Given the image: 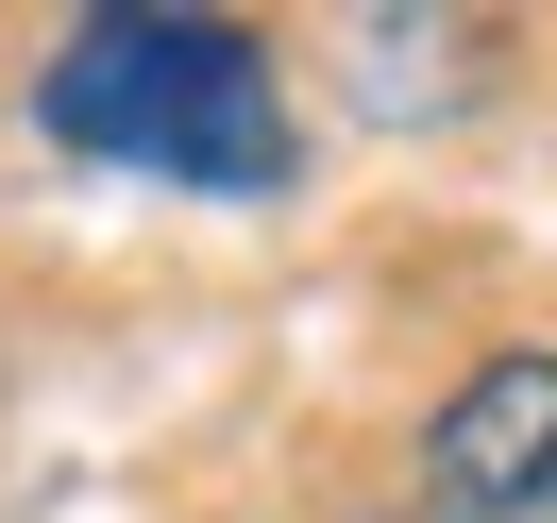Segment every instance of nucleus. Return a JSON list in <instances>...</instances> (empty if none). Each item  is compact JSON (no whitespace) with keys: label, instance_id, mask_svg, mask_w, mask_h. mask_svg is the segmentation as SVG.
I'll return each mask as SVG.
<instances>
[{"label":"nucleus","instance_id":"obj_1","mask_svg":"<svg viewBox=\"0 0 557 523\" xmlns=\"http://www.w3.org/2000/svg\"><path fill=\"white\" fill-rule=\"evenodd\" d=\"M35 136L85 152V170H136V186H203V203H271L287 186V85L237 17H69L35 69Z\"/></svg>","mask_w":557,"mask_h":523},{"label":"nucleus","instance_id":"obj_2","mask_svg":"<svg viewBox=\"0 0 557 523\" xmlns=\"http://www.w3.org/2000/svg\"><path fill=\"white\" fill-rule=\"evenodd\" d=\"M422 523H557V354H490L422 422Z\"/></svg>","mask_w":557,"mask_h":523}]
</instances>
